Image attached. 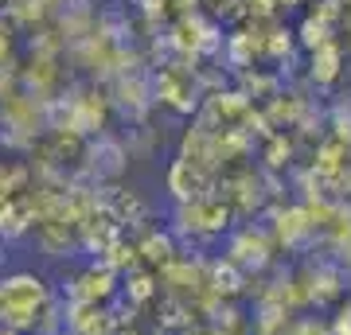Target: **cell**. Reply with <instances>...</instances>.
I'll return each mask as SVG.
<instances>
[{
  "label": "cell",
  "mask_w": 351,
  "mask_h": 335,
  "mask_svg": "<svg viewBox=\"0 0 351 335\" xmlns=\"http://www.w3.org/2000/svg\"><path fill=\"white\" fill-rule=\"evenodd\" d=\"M226 261L239 265L242 273H262L265 265L274 261V242L265 230H254V226H242L230 234L226 242Z\"/></svg>",
  "instance_id": "1"
},
{
  "label": "cell",
  "mask_w": 351,
  "mask_h": 335,
  "mask_svg": "<svg viewBox=\"0 0 351 335\" xmlns=\"http://www.w3.org/2000/svg\"><path fill=\"white\" fill-rule=\"evenodd\" d=\"M121 277L113 273V269H106L101 261H94V265H86L82 273L71 281V300H82V304H110L117 293H121V285H117Z\"/></svg>",
  "instance_id": "2"
},
{
  "label": "cell",
  "mask_w": 351,
  "mask_h": 335,
  "mask_svg": "<svg viewBox=\"0 0 351 335\" xmlns=\"http://www.w3.org/2000/svg\"><path fill=\"white\" fill-rule=\"evenodd\" d=\"M125 160H129V149L117 137H110V133H98V140H86V168L98 179L121 175L125 172Z\"/></svg>",
  "instance_id": "3"
},
{
  "label": "cell",
  "mask_w": 351,
  "mask_h": 335,
  "mask_svg": "<svg viewBox=\"0 0 351 335\" xmlns=\"http://www.w3.org/2000/svg\"><path fill=\"white\" fill-rule=\"evenodd\" d=\"M168 191H172V199L180 207L195 203V199H207V172H199V168H191L188 160L176 156L172 168H168Z\"/></svg>",
  "instance_id": "4"
},
{
  "label": "cell",
  "mask_w": 351,
  "mask_h": 335,
  "mask_svg": "<svg viewBox=\"0 0 351 335\" xmlns=\"http://www.w3.org/2000/svg\"><path fill=\"white\" fill-rule=\"evenodd\" d=\"M242 285H246V273H242L239 265H230L226 258H211L207 261V288H211V297H239Z\"/></svg>",
  "instance_id": "5"
},
{
  "label": "cell",
  "mask_w": 351,
  "mask_h": 335,
  "mask_svg": "<svg viewBox=\"0 0 351 335\" xmlns=\"http://www.w3.org/2000/svg\"><path fill=\"white\" fill-rule=\"evenodd\" d=\"M339 75H343V47H339L336 39L308 55V78H313L316 86H332Z\"/></svg>",
  "instance_id": "6"
},
{
  "label": "cell",
  "mask_w": 351,
  "mask_h": 335,
  "mask_svg": "<svg viewBox=\"0 0 351 335\" xmlns=\"http://www.w3.org/2000/svg\"><path fill=\"white\" fill-rule=\"evenodd\" d=\"M180 258V249H176V238H172V230H152L145 242H137V261H145V269H164L168 261H176Z\"/></svg>",
  "instance_id": "7"
},
{
  "label": "cell",
  "mask_w": 351,
  "mask_h": 335,
  "mask_svg": "<svg viewBox=\"0 0 351 335\" xmlns=\"http://www.w3.org/2000/svg\"><path fill=\"white\" fill-rule=\"evenodd\" d=\"M293 36H297V43H301L304 55H313V51H320L324 43H332V27H328L324 20H316V16H304L301 27H297Z\"/></svg>",
  "instance_id": "8"
},
{
  "label": "cell",
  "mask_w": 351,
  "mask_h": 335,
  "mask_svg": "<svg viewBox=\"0 0 351 335\" xmlns=\"http://www.w3.org/2000/svg\"><path fill=\"white\" fill-rule=\"evenodd\" d=\"M156 297V277L152 269H129L125 273V300L129 304H145Z\"/></svg>",
  "instance_id": "9"
},
{
  "label": "cell",
  "mask_w": 351,
  "mask_h": 335,
  "mask_svg": "<svg viewBox=\"0 0 351 335\" xmlns=\"http://www.w3.org/2000/svg\"><path fill=\"white\" fill-rule=\"evenodd\" d=\"M289 156H293V145H289L285 137H274V145L265 152V164H269V168H281V164H289Z\"/></svg>",
  "instance_id": "10"
},
{
  "label": "cell",
  "mask_w": 351,
  "mask_h": 335,
  "mask_svg": "<svg viewBox=\"0 0 351 335\" xmlns=\"http://www.w3.org/2000/svg\"><path fill=\"white\" fill-rule=\"evenodd\" d=\"M242 8H246V16H274L277 0H242Z\"/></svg>",
  "instance_id": "11"
},
{
  "label": "cell",
  "mask_w": 351,
  "mask_h": 335,
  "mask_svg": "<svg viewBox=\"0 0 351 335\" xmlns=\"http://www.w3.org/2000/svg\"><path fill=\"white\" fill-rule=\"evenodd\" d=\"M4 316H8V300H4V293H0V323H4Z\"/></svg>",
  "instance_id": "12"
},
{
  "label": "cell",
  "mask_w": 351,
  "mask_h": 335,
  "mask_svg": "<svg viewBox=\"0 0 351 335\" xmlns=\"http://www.w3.org/2000/svg\"><path fill=\"white\" fill-rule=\"evenodd\" d=\"M0 335H20V332H12V327H4V323H0Z\"/></svg>",
  "instance_id": "13"
},
{
  "label": "cell",
  "mask_w": 351,
  "mask_h": 335,
  "mask_svg": "<svg viewBox=\"0 0 351 335\" xmlns=\"http://www.w3.org/2000/svg\"><path fill=\"white\" fill-rule=\"evenodd\" d=\"M0 4H4V0H0Z\"/></svg>",
  "instance_id": "14"
}]
</instances>
